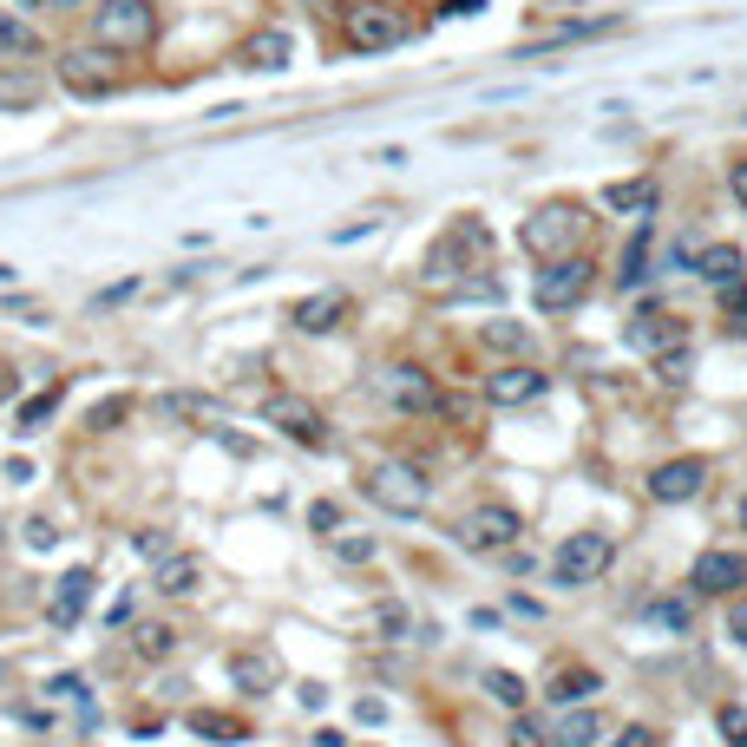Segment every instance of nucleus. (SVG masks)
<instances>
[{"mask_svg": "<svg viewBox=\"0 0 747 747\" xmlns=\"http://www.w3.org/2000/svg\"><path fill=\"white\" fill-rule=\"evenodd\" d=\"M92 39H98L105 52H118V59L144 52V46L157 39V7H151V0H98V7H92Z\"/></svg>", "mask_w": 747, "mask_h": 747, "instance_id": "nucleus-1", "label": "nucleus"}, {"mask_svg": "<svg viewBox=\"0 0 747 747\" xmlns=\"http://www.w3.org/2000/svg\"><path fill=\"white\" fill-rule=\"evenodd\" d=\"M610 564H617V538L610 532H571L551 551V584L558 591H584V584H604Z\"/></svg>", "mask_w": 747, "mask_h": 747, "instance_id": "nucleus-2", "label": "nucleus"}, {"mask_svg": "<svg viewBox=\"0 0 747 747\" xmlns=\"http://www.w3.org/2000/svg\"><path fill=\"white\" fill-rule=\"evenodd\" d=\"M367 499H374L381 512H394V518H420V512L433 505V479H427L413 459H381V466L367 472Z\"/></svg>", "mask_w": 747, "mask_h": 747, "instance_id": "nucleus-3", "label": "nucleus"}, {"mask_svg": "<svg viewBox=\"0 0 747 747\" xmlns=\"http://www.w3.org/2000/svg\"><path fill=\"white\" fill-rule=\"evenodd\" d=\"M59 85L72 92V98H112L118 85H125V59L118 52H105V46H72V52H59Z\"/></svg>", "mask_w": 747, "mask_h": 747, "instance_id": "nucleus-4", "label": "nucleus"}, {"mask_svg": "<svg viewBox=\"0 0 747 747\" xmlns=\"http://www.w3.org/2000/svg\"><path fill=\"white\" fill-rule=\"evenodd\" d=\"M341 39L354 52H394L407 39V20H400L394 0H348L341 7Z\"/></svg>", "mask_w": 747, "mask_h": 747, "instance_id": "nucleus-5", "label": "nucleus"}, {"mask_svg": "<svg viewBox=\"0 0 747 747\" xmlns=\"http://www.w3.org/2000/svg\"><path fill=\"white\" fill-rule=\"evenodd\" d=\"M591 289H597V262L571 249V256H551V262H545V276H538V289H532V295H538V308H545V315H564V308H577Z\"/></svg>", "mask_w": 747, "mask_h": 747, "instance_id": "nucleus-6", "label": "nucleus"}, {"mask_svg": "<svg viewBox=\"0 0 747 747\" xmlns=\"http://www.w3.org/2000/svg\"><path fill=\"white\" fill-rule=\"evenodd\" d=\"M374 394L394 407V413H440V381L420 367V361H394V367H381L374 374Z\"/></svg>", "mask_w": 747, "mask_h": 747, "instance_id": "nucleus-7", "label": "nucleus"}, {"mask_svg": "<svg viewBox=\"0 0 747 747\" xmlns=\"http://www.w3.org/2000/svg\"><path fill=\"white\" fill-rule=\"evenodd\" d=\"M262 420L282 433V440H295V446H308V453H322L328 446V420L302 400V394H276L269 407H262Z\"/></svg>", "mask_w": 747, "mask_h": 747, "instance_id": "nucleus-8", "label": "nucleus"}, {"mask_svg": "<svg viewBox=\"0 0 747 747\" xmlns=\"http://www.w3.org/2000/svg\"><path fill=\"white\" fill-rule=\"evenodd\" d=\"M571 236H577V210H571V203H545V210H532L525 230H518V243H525L532 256H571Z\"/></svg>", "mask_w": 747, "mask_h": 747, "instance_id": "nucleus-9", "label": "nucleus"}, {"mask_svg": "<svg viewBox=\"0 0 747 747\" xmlns=\"http://www.w3.org/2000/svg\"><path fill=\"white\" fill-rule=\"evenodd\" d=\"M518 532H525V525H518L512 505H479V512L459 518V545H466V551H512Z\"/></svg>", "mask_w": 747, "mask_h": 747, "instance_id": "nucleus-10", "label": "nucleus"}, {"mask_svg": "<svg viewBox=\"0 0 747 747\" xmlns=\"http://www.w3.org/2000/svg\"><path fill=\"white\" fill-rule=\"evenodd\" d=\"M702 486H709V459H696V453L663 459V466L650 472V499H656V505H689Z\"/></svg>", "mask_w": 747, "mask_h": 747, "instance_id": "nucleus-11", "label": "nucleus"}, {"mask_svg": "<svg viewBox=\"0 0 747 747\" xmlns=\"http://www.w3.org/2000/svg\"><path fill=\"white\" fill-rule=\"evenodd\" d=\"M92 597H98V577L79 564V571H66V577H52V597H46V623L52 630H79V617L92 610Z\"/></svg>", "mask_w": 747, "mask_h": 747, "instance_id": "nucleus-12", "label": "nucleus"}, {"mask_svg": "<svg viewBox=\"0 0 747 747\" xmlns=\"http://www.w3.org/2000/svg\"><path fill=\"white\" fill-rule=\"evenodd\" d=\"M289 59H295V33L289 26H256V33L236 39V66H249V72H282Z\"/></svg>", "mask_w": 747, "mask_h": 747, "instance_id": "nucleus-13", "label": "nucleus"}, {"mask_svg": "<svg viewBox=\"0 0 747 747\" xmlns=\"http://www.w3.org/2000/svg\"><path fill=\"white\" fill-rule=\"evenodd\" d=\"M630 341L656 361V354H676V348H689V328H682V315H669V308H637V322H630Z\"/></svg>", "mask_w": 747, "mask_h": 747, "instance_id": "nucleus-14", "label": "nucleus"}, {"mask_svg": "<svg viewBox=\"0 0 747 747\" xmlns=\"http://www.w3.org/2000/svg\"><path fill=\"white\" fill-rule=\"evenodd\" d=\"M689 584H696L702 597H735L747 584V558L742 551H702L696 571H689Z\"/></svg>", "mask_w": 747, "mask_h": 747, "instance_id": "nucleus-15", "label": "nucleus"}, {"mask_svg": "<svg viewBox=\"0 0 747 747\" xmlns=\"http://www.w3.org/2000/svg\"><path fill=\"white\" fill-rule=\"evenodd\" d=\"M551 387V374H538L532 361H512V367H499L492 381H486V400L492 407H525V400H538Z\"/></svg>", "mask_w": 747, "mask_h": 747, "instance_id": "nucleus-16", "label": "nucleus"}, {"mask_svg": "<svg viewBox=\"0 0 747 747\" xmlns=\"http://www.w3.org/2000/svg\"><path fill=\"white\" fill-rule=\"evenodd\" d=\"M223 669H230V682H236L243 696H269V689L282 682V663H276L269 650H230Z\"/></svg>", "mask_w": 747, "mask_h": 747, "instance_id": "nucleus-17", "label": "nucleus"}, {"mask_svg": "<svg viewBox=\"0 0 747 747\" xmlns=\"http://www.w3.org/2000/svg\"><path fill=\"white\" fill-rule=\"evenodd\" d=\"M341 315H348V295H341V289H315V295H302V302L289 308V322H295L302 335H328V328H341Z\"/></svg>", "mask_w": 747, "mask_h": 747, "instance_id": "nucleus-18", "label": "nucleus"}, {"mask_svg": "<svg viewBox=\"0 0 747 747\" xmlns=\"http://www.w3.org/2000/svg\"><path fill=\"white\" fill-rule=\"evenodd\" d=\"M656 203H663L656 177H617V184H604V210L610 217H650Z\"/></svg>", "mask_w": 747, "mask_h": 747, "instance_id": "nucleus-19", "label": "nucleus"}, {"mask_svg": "<svg viewBox=\"0 0 747 747\" xmlns=\"http://www.w3.org/2000/svg\"><path fill=\"white\" fill-rule=\"evenodd\" d=\"M742 249H735V243H709V249H696V262H689V269H696V276H702V282H715V289H735V282H742Z\"/></svg>", "mask_w": 747, "mask_h": 747, "instance_id": "nucleus-20", "label": "nucleus"}, {"mask_svg": "<svg viewBox=\"0 0 747 747\" xmlns=\"http://www.w3.org/2000/svg\"><path fill=\"white\" fill-rule=\"evenodd\" d=\"M597 689H604V676H597V669H584V663H571V669H558V676H551V689H545V696H551V709H577V702H591Z\"/></svg>", "mask_w": 747, "mask_h": 747, "instance_id": "nucleus-21", "label": "nucleus"}, {"mask_svg": "<svg viewBox=\"0 0 747 747\" xmlns=\"http://www.w3.org/2000/svg\"><path fill=\"white\" fill-rule=\"evenodd\" d=\"M131 656H144V663H171V656H177V630H171L164 617L131 623Z\"/></svg>", "mask_w": 747, "mask_h": 747, "instance_id": "nucleus-22", "label": "nucleus"}, {"mask_svg": "<svg viewBox=\"0 0 747 747\" xmlns=\"http://www.w3.org/2000/svg\"><path fill=\"white\" fill-rule=\"evenodd\" d=\"M604 742V715L597 709H571L558 728H551V747H597Z\"/></svg>", "mask_w": 747, "mask_h": 747, "instance_id": "nucleus-23", "label": "nucleus"}, {"mask_svg": "<svg viewBox=\"0 0 747 747\" xmlns=\"http://www.w3.org/2000/svg\"><path fill=\"white\" fill-rule=\"evenodd\" d=\"M59 400H66V387H59V381H52V387H39L33 400H20V413H13V433H20V440H26V433H39V427L59 413Z\"/></svg>", "mask_w": 747, "mask_h": 747, "instance_id": "nucleus-24", "label": "nucleus"}, {"mask_svg": "<svg viewBox=\"0 0 747 747\" xmlns=\"http://www.w3.org/2000/svg\"><path fill=\"white\" fill-rule=\"evenodd\" d=\"M197 577H203V564H197V558H177V551H171V558L157 564V577H151V584H157L164 597H190V591H197Z\"/></svg>", "mask_w": 747, "mask_h": 747, "instance_id": "nucleus-25", "label": "nucleus"}, {"mask_svg": "<svg viewBox=\"0 0 747 747\" xmlns=\"http://www.w3.org/2000/svg\"><path fill=\"white\" fill-rule=\"evenodd\" d=\"M650 249H656V230L643 223V230L623 243V269H617V282H623V289H637V282L650 276Z\"/></svg>", "mask_w": 747, "mask_h": 747, "instance_id": "nucleus-26", "label": "nucleus"}, {"mask_svg": "<svg viewBox=\"0 0 747 747\" xmlns=\"http://www.w3.org/2000/svg\"><path fill=\"white\" fill-rule=\"evenodd\" d=\"M33 52H39V33H33L20 13H0V59H20V66H26Z\"/></svg>", "mask_w": 747, "mask_h": 747, "instance_id": "nucleus-27", "label": "nucleus"}, {"mask_svg": "<svg viewBox=\"0 0 747 747\" xmlns=\"http://www.w3.org/2000/svg\"><path fill=\"white\" fill-rule=\"evenodd\" d=\"M184 728H190V735H203V742H243V722H230V715H217V709H190V715H184Z\"/></svg>", "mask_w": 747, "mask_h": 747, "instance_id": "nucleus-28", "label": "nucleus"}, {"mask_svg": "<svg viewBox=\"0 0 747 747\" xmlns=\"http://www.w3.org/2000/svg\"><path fill=\"white\" fill-rule=\"evenodd\" d=\"M650 623H656V630H676V637H682V630L696 623V604H689V597H656V604H650Z\"/></svg>", "mask_w": 747, "mask_h": 747, "instance_id": "nucleus-29", "label": "nucleus"}, {"mask_svg": "<svg viewBox=\"0 0 747 747\" xmlns=\"http://www.w3.org/2000/svg\"><path fill=\"white\" fill-rule=\"evenodd\" d=\"M118 420H131V394H105V400L85 413V427H92V433H112Z\"/></svg>", "mask_w": 747, "mask_h": 747, "instance_id": "nucleus-30", "label": "nucleus"}, {"mask_svg": "<svg viewBox=\"0 0 747 747\" xmlns=\"http://www.w3.org/2000/svg\"><path fill=\"white\" fill-rule=\"evenodd\" d=\"M486 696H492L499 709H512V715L525 709V682H518L512 669H492V676H486Z\"/></svg>", "mask_w": 747, "mask_h": 747, "instance_id": "nucleus-31", "label": "nucleus"}, {"mask_svg": "<svg viewBox=\"0 0 747 747\" xmlns=\"http://www.w3.org/2000/svg\"><path fill=\"white\" fill-rule=\"evenodd\" d=\"M486 348H492V354H525V348H532V335H525V328H512V322H492V328H486Z\"/></svg>", "mask_w": 747, "mask_h": 747, "instance_id": "nucleus-32", "label": "nucleus"}, {"mask_svg": "<svg viewBox=\"0 0 747 747\" xmlns=\"http://www.w3.org/2000/svg\"><path fill=\"white\" fill-rule=\"evenodd\" d=\"M512 747H551V728H545L538 715L518 709V715H512Z\"/></svg>", "mask_w": 747, "mask_h": 747, "instance_id": "nucleus-33", "label": "nucleus"}, {"mask_svg": "<svg viewBox=\"0 0 747 747\" xmlns=\"http://www.w3.org/2000/svg\"><path fill=\"white\" fill-rule=\"evenodd\" d=\"M715 728H722V742H728V747H747V709H742V702H728V709L715 715Z\"/></svg>", "mask_w": 747, "mask_h": 747, "instance_id": "nucleus-34", "label": "nucleus"}, {"mask_svg": "<svg viewBox=\"0 0 747 747\" xmlns=\"http://www.w3.org/2000/svg\"><path fill=\"white\" fill-rule=\"evenodd\" d=\"M722 315H728V328H735V335H747V282L722 289Z\"/></svg>", "mask_w": 747, "mask_h": 747, "instance_id": "nucleus-35", "label": "nucleus"}, {"mask_svg": "<svg viewBox=\"0 0 747 747\" xmlns=\"http://www.w3.org/2000/svg\"><path fill=\"white\" fill-rule=\"evenodd\" d=\"M656 374H663L669 387H682V381H689V348H676V354H656Z\"/></svg>", "mask_w": 747, "mask_h": 747, "instance_id": "nucleus-36", "label": "nucleus"}, {"mask_svg": "<svg viewBox=\"0 0 747 747\" xmlns=\"http://www.w3.org/2000/svg\"><path fill=\"white\" fill-rule=\"evenodd\" d=\"M335 558L341 564H367L374 558V538H335Z\"/></svg>", "mask_w": 747, "mask_h": 747, "instance_id": "nucleus-37", "label": "nucleus"}, {"mask_svg": "<svg viewBox=\"0 0 747 747\" xmlns=\"http://www.w3.org/2000/svg\"><path fill=\"white\" fill-rule=\"evenodd\" d=\"M138 551L164 564V558H171V532H157V525H151V532H138Z\"/></svg>", "mask_w": 747, "mask_h": 747, "instance_id": "nucleus-38", "label": "nucleus"}, {"mask_svg": "<svg viewBox=\"0 0 747 747\" xmlns=\"http://www.w3.org/2000/svg\"><path fill=\"white\" fill-rule=\"evenodd\" d=\"M656 742H663L656 728H643V722H630V728H617V742H610V747H656Z\"/></svg>", "mask_w": 747, "mask_h": 747, "instance_id": "nucleus-39", "label": "nucleus"}, {"mask_svg": "<svg viewBox=\"0 0 747 747\" xmlns=\"http://www.w3.org/2000/svg\"><path fill=\"white\" fill-rule=\"evenodd\" d=\"M26 545H33V551H52V545H59V532H52L46 518H33V525H26Z\"/></svg>", "mask_w": 747, "mask_h": 747, "instance_id": "nucleus-40", "label": "nucleus"}, {"mask_svg": "<svg viewBox=\"0 0 747 747\" xmlns=\"http://www.w3.org/2000/svg\"><path fill=\"white\" fill-rule=\"evenodd\" d=\"M354 722H367V728H381V722H387V702H374V696H361V702H354Z\"/></svg>", "mask_w": 747, "mask_h": 747, "instance_id": "nucleus-41", "label": "nucleus"}, {"mask_svg": "<svg viewBox=\"0 0 747 747\" xmlns=\"http://www.w3.org/2000/svg\"><path fill=\"white\" fill-rule=\"evenodd\" d=\"M308 525H315V532H335V525H341V512L322 499V505H308Z\"/></svg>", "mask_w": 747, "mask_h": 747, "instance_id": "nucleus-42", "label": "nucleus"}, {"mask_svg": "<svg viewBox=\"0 0 747 747\" xmlns=\"http://www.w3.org/2000/svg\"><path fill=\"white\" fill-rule=\"evenodd\" d=\"M52 696H59V702H85V682H79V676H52Z\"/></svg>", "mask_w": 747, "mask_h": 747, "instance_id": "nucleus-43", "label": "nucleus"}, {"mask_svg": "<svg viewBox=\"0 0 747 747\" xmlns=\"http://www.w3.org/2000/svg\"><path fill=\"white\" fill-rule=\"evenodd\" d=\"M728 637H735V643H747V597L728 610Z\"/></svg>", "mask_w": 747, "mask_h": 747, "instance_id": "nucleus-44", "label": "nucleus"}, {"mask_svg": "<svg viewBox=\"0 0 747 747\" xmlns=\"http://www.w3.org/2000/svg\"><path fill=\"white\" fill-rule=\"evenodd\" d=\"M728 190H735V203H742V210H747V157H742V164H735V171H728Z\"/></svg>", "mask_w": 747, "mask_h": 747, "instance_id": "nucleus-45", "label": "nucleus"}, {"mask_svg": "<svg viewBox=\"0 0 747 747\" xmlns=\"http://www.w3.org/2000/svg\"><path fill=\"white\" fill-rule=\"evenodd\" d=\"M13 387H20V381H13V367H7V361H0V400H7V394H13Z\"/></svg>", "mask_w": 747, "mask_h": 747, "instance_id": "nucleus-46", "label": "nucleus"}, {"mask_svg": "<svg viewBox=\"0 0 747 747\" xmlns=\"http://www.w3.org/2000/svg\"><path fill=\"white\" fill-rule=\"evenodd\" d=\"M446 13H479V0H446Z\"/></svg>", "mask_w": 747, "mask_h": 747, "instance_id": "nucleus-47", "label": "nucleus"}, {"mask_svg": "<svg viewBox=\"0 0 747 747\" xmlns=\"http://www.w3.org/2000/svg\"><path fill=\"white\" fill-rule=\"evenodd\" d=\"M20 7H79V0H20Z\"/></svg>", "mask_w": 747, "mask_h": 747, "instance_id": "nucleus-48", "label": "nucleus"}, {"mask_svg": "<svg viewBox=\"0 0 747 747\" xmlns=\"http://www.w3.org/2000/svg\"><path fill=\"white\" fill-rule=\"evenodd\" d=\"M742 532H747V499H742Z\"/></svg>", "mask_w": 747, "mask_h": 747, "instance_id": "nucleus-49", "label": "nucleus"}]
</instances>
